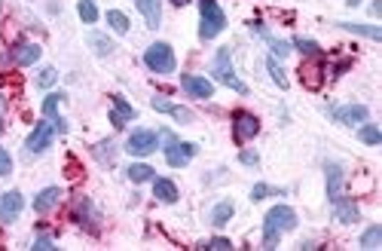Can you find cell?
Returning <instances> with one entry per match:
<instances>
[{
	"label": "cell",
	"instance_id": "obj_24",
	"mask_svg": "<svg viewBox=\"0 0 382 251\" xmlns=\"http://www.w3.org/2000/svg\"><path fill=\"white\" fill-rule=\"evenodd\" d=\"M361 248H367V251L382 248V227H379V224L370 227V230H364V236H361Z\"/></svg>",
	"mask_w": 382,
	"mask_h": 251
},
{
	"label": "cell",
	"instance_id": "obj_11",
	"mask_svg": "<svg viewBox=\"0 0 382 251\" xmlns=\"http://www.w3.org/2000/svg\"><path fill=\"white\" fill-rule=\"evenodd\" d=\"M324 77H327V71H324V62H322V58H309L306 65H300V80H303L306 89H312V92H318V89H322Z\"/></svg>",
	"mask_w": 382,
	"mask_h": 251
},
{
	"label": "cell",
	"instance_id": "obj_1",
	"mask_svg": "<svg viewBox=\"0 0 382 251\" xmlns=\"http://www.w3.org/2000/svg\"><path fill=\"white\" fill-rule=\"evenodd\" d=\"M324 175H327V199H330V205H334L336 220H343V224H355V220L361 218V212H358V205L352 203V199L346 196L343 169H339L336 163H327L324 166Z\"/></svg>",
	"mask_w": 382,
	"mask_h": 251
},
{
	"label": "cell",
	"instance_id": "obj_23",
	"mask_svg": "<svg viewBox=\"0 0 382 251\" xmlns=\"http://www.w3.org/2000/svg\"><path fill=\"white\" fill-rule=\"evenodd\" d=\"M339 28L343 31H352V34H364V37H370V40H382V31L376 25H355V22H339Z\"/></svg>",
	"mask_w": 382,
	"mask_h": 251
},
{
	"label": "cell",
	"instance_id": "obj_30",
	"mask_svg": "<svg viewBox=\"0 0 382 251\" xmlns=\"http://www.w3.org/2000/svg\"><path fill=\"white\" fill-rule=\"evenodd\" d=\"M358 138L364 144H382V132L376 126H361V132H358Z\"/></svg>",
	"mask_w": 382,
	"mask_h": 251
},
{
	"label": "cell",
	"instance_id": "obj_31",
	"mask_svg": "<svg viewBox=\"0 0 382 251\" xmlns=\"http://www.w3.org/2000/svg\"><path fill=\"white\" fill-rule=\"evenodd\" d=\"M266 71H270V74H272V80H275V83H278V86H282V89H287V77H285V71H282V65H278V62H275V58H266Z\"/></svg>",
	"mask_w": 382,
	"mask_h": 251
},
{
	"label": "cell",
	"instance_id": "obj_8",
	"mask_svg": "<svg viewBox=\"0 0 382 251\" xmlns=\"http://www.w3.org/2000/svg\"><path fill=\"white\" fill-rule=\"evenodd\" d=\"M70 218H74L83 230H89V233H98V230H101V215H98V208L92 205L86 196H80L77 203H74V212H70Z\"/></svg>",
	"mask_w": 382,
	"mask_h": 251
},
{
	"label": "cell",
	"instance_id": "obj_18",
	"mask_svg": "<svg viewBox=\"0 0 382 251\" xmlns=\"http://www.w3.org/2000/svg\"><path fill=\"white\" fill-rule=\"evenodd\" d=\"M138 13L144 16V22H147V28H159L162 22V4L159 0H135Z\"/></svg>",
	"mask_w": 382,
	"mask_h": 251
},
{
	"label": "cell",
	"instance_id": "obj_19",
	"mask_svg": "<svg viewBox=\"0 0 382 251\" xmlns=\"http://www.w3.org/2000/svg\"><path fill=\"white\" fill-rule=\"evenodd\" d=\"M150 105H153V110H159V114H171L174 119H181V123H190V119H193V114H190L187 107H178V105H171L169 98H162V95H156V98H153Z\"/></svg>",
	"mask_w": 382,
	"mask_h": 251
},
{
	"label": "cell",
	"instance_id": "obj_7",
	"mask_svg": "<svg viewBox=\"0 0 382 251\" xmlns=\"http://www.w3.org/2000/svg\"><path fill=\"white\" fill-rule=\"evenodd\" d=\"M260 135V119L254 114H248V110H235L233 114V138L235 144H245L251 141V138Z\"/></svg>",
	"mask_w": 382,
	"mask_h": 251
},
{
	"label": "cell",
	"instance_id": "obj_41",
	"mask_svg": "<svg viewBox=\"0 0 382 251\" xmlns=\"http://www.w3.org/2000/svg\"><path fill=\"white\" fill-rule=\"evenodd\" d=\"M171 4H174V6H187L190 0H171Z\"/></svg>",
	"mask_w": 382,
	"mask_h": 251
},
{
	"label": "cell",
	"instance_id": "obj_6",
	"mask_svg": "<svg viewBox=\"0 0 382 251\" xmlns=\"http://www.w3.org/2000/svg\"><path fill=\"white\" fill-rule=\"evenodd\" d=\"M162 138H165V159H169L171 169H184L196 156V150H199L190 141H178L171 132H162Z\"/></svg>",
	"mask_w": 382,
	"mask_h": 251
},
{
	"label": "cell",
	"instance_id": "obj_3",
	"mask_svg": "<svg viewBox=\"0 0 382 251\" xmlns=\"http://www.w3.org/2000/svg\"><path fill=\"white\" fill-rule=\"evenodd\" d=\"M211 74L218 83H223L226 89H233V92H239V95H248V86L239 80V74H235V68H233V55H230V49H218V55H214V65H211Z\"/></svg>",
	"mask_w": 382,
	"mask_h": 251
},
{
	"label": "cell",
	"instance_id": "obj_2",
	"mask_svg": "<svg viewBox=\"0 0 382 251\" xmlns=\"http://www.w3.org/2000/svg\"><path fill=\"white\" fill-rule=\"evenodd\" d=\"M297 227V212L287 205H275L266 212L263 218V248L272 251L278 245V239H282V233H287V230Z\"/></svg>",
	"mask_w": 382,
	"mask_h": 251
},
{
	"label": "cell",
	"instance_id": "obj_43",
	"mask_svg": "<svg viewBox=\"0 0 382 251\" xmlns=\"http://www.w3.org/2000/svg\"><path fill=\"white\" fill-rule=\"evenodd\" d=\"M0 114H4V98H0Z\"/></svg>",
	"mask_w": 382,
	"mask_h": 251
},
{
	"label": "cell",
	"instance_id": "obj_42",
	"mask_svg": "<svg viewBox=\"0 0 382 251\" xmlns=\"http://www.w3.org/2000/svg\"><path fill=\"white\" fill-rule=\"evenodd\" d=\"M346 4H349V6H358V4H361V0H346Z\"/></svg>",
	"mask_w": 382,
	"mask_h": 251
},
{
	"label": "cell",
	"instance_id": "obj_15",
	"mask_svg": "<svg viewBox=\"0 0 382 251\" xmlns=\"http://www.w3.org/2000/svg\"><path fill=\"white\" fill-rule=\"evenodd\" d=\"M61 190L58 187H46V190H40V193L34 196V212L37 215H46V212H53V208L61 203Z\"/></svg>",
	"mask_w": 382,
	"mask_h": 251
},
{
	"label": "cell",
	"instance_id": "obj_14",
	"mask_svg": "<svg viewBox=\"0 0 382 251\" xmlns=\"http://www.w3.org/2000/svg\"><path fill=\"white\" fill-rule=\"evenodd\" d=\"M181 86H184V92L193 95V98H211L214 95V83H211V80L196 77V74H184Z\"/></svg>",
	"mask_w": 382,
	"mask_h": 251
},
{
	"label": "cell",
	"instance_id": "obj_35",
	"mask_svg": "<svg viewBox=\"0 0 382 251\" xmlns=\"http://www.w3.org/2000/svg\"><path fill=\"white\" fill-rule=\"evenodd\" d=\"M199 248H205V251H230L233 242H230V239H223V236H218V239H208V242H202Z\"/></svg>",
	"mask_w": 382,
	"mask_h": 251
},
{
	"label": "cell",
	"instance_id": "obj_36",
	"mask_svg": "<svg viewBox=\"0 0 382 251\" xmlns=\"http://www.w3.org/2000/svg\"><path fill=\"white\" fill-rule=\"evenodd\" d=\"M58 80V74H55V68H43V71H40V77H37V86H53Z\"/></svg>",
	"mask_w": 382,
	"mask_h": 251
},
{
	"label": "cell",
	"instance_id": "obj_17",
	"mask_svg": "<svg viewBox=\"0 0 382 251\" xmlns=\"http://www.w3.org/2000/svg\"><path fill=\"white\" fill-rule=\"evenodd\" d=\"M129 119H135V107H132L126 98H120V95H113V110H110V123L122 129L129 123Z\"/></svg>",
	"mask_w": 382,
	"mask_h": 251
},
{
	"label": "cell",
	"instance_id": "obj_26",
	"mask_svg": "<svg viewBox=\"0 0 382 251\" xmlns=\"http://www.w3.org/2000/svg\"><path fill=\"white\" fill-rule=\"evenodd\" d=\"M126 175H129V181H135V184H144V181H150V178H153V169H150V166H144V163H135V166H129V169H126Z\"/></svg>",
	"mask_w": 382,
	"mask_h": 251
},
{
	"label": "cell",
	"instance_id": "obj_40",
	"mask_svg": "<svg viewBox=\"0 0 382 251\" xmlns=\"http://www.w3.org/2000/svg\"><path fill=\"white\" fill-rule=\"evenodd\" d=\"M349 68H352V62H349V58H346V62H339V65H336V68H334V71H330V74H334V77H339L343 71H349Z\"/></svg>",
	"mask_w": 382,
	"mask_h": 251
},
{
	"label": "cell",
	"instance_id": "obj_37",
	"mask_svg": "<svg viewBox=\"0 0 382 251\" xmlns=\"http://www.w3.org/2000/svg\"><path fill=\"white\" fill-rule=\"evenodd\" d=\"M9 172H13V159H9V154L0 147V178H6Z\"/></svg>",
	"mask_w": 382,
	"mask_h": 251
},
{
	"label": "cell",
	"instance_id": "obj_21",
	"mask_svg": "<svg viewBox=\"0 0 382 251\" xmlns=\"http://www.w3.org/2000/svg\"><path fill=\"white\" fill-rule=\"evenodd\" d=\"M153 196L159 199V203H178V187L171 184L169 178H153Z\"/></svg>",
	"mask_w": 382,
	"mask_h": 251
},
{
	"label": "cell",
	"instance_id": "obj_13",
	"mask_svg": "<svg viewBox=\"0 0 382 251\" xmlns=\"http://www.w3.org/2000/svg\"><path fill=\"white\" fill-rule=\"evenodd\" d=\"M22 208H25V199H22L18 190H9V193L0 196V220H4V224L16 220L18 215H22Z\"/></svg>",
	"mask_w": 382,
	"mask_h": 251
},
{
	"label": "cell",
	"instance_id": "obj_28",
	"mask_svg": "<svg viewBox=\"0 0 382 251\" xmlns=\"http://www.w3.org/2000/svg\"><path fill=\"white\" fill-rule=\"evenodd\" d=\"M294 46L300 49L303 55H309V58H322V55H324V53H322V46H318L315 40H306V37H297V40H294Z\"/></svg>",
	"mask_w": 382,
	"mask_h": 251
},
{
	"label": "cell",
	"instance_id": "obj_38",
	"mask_svg": "<svg viewBox=\"0 0 382 251\" xmlns=\"http://www.w3.org/2000/svg\"><path fill=\"white\" fill-rule=\"evenodd\" d=\"M31 248H34V251H53L55 245H53V239L43 233V236H37V239H34V245H31Z\"/></svg>",
	"mask_w": 382,
	"mask_h": 251
},
{
	"label": "cell",
	"instance_id": "obj_12",
	"mask_svg": "<svg viewBox=\"0 0 382 251\" xmlns=\"http://www.w3.org/2000/svg\"><path fill=\"white\" fill-rule=\"evenodd\" d=\"M330 117H334L336 123H343V126H361V123H367V107L364 105L334 107V110H330Z\"/></svg>",
	"mask_w": 382,
	"mask_h": 251
},
{
	"label": "cell",
	"instance_id": "obj_25",
	"mask_svg": "<svg viewBox=\"0 0 382 251\" xmlns=\"http://www.w3.org/2000/svg\"><path fill=\"white\" fill-rule=\"evenodd\" d=\"M92 154H95L105 166H113V163H117V150H113V144H110V141L95 144V147H92Z\"/></svg>",
	"mask_w": 382,
	"mask_h": 251
},
{
	"label": "cell",
	"instance_id": "obj_16",
	"mask_svg": "<svg viewBox=\"0 0 382 251\" xmlns=\"http://www.w3.org/2000/svg\"><path fill=\"white\" fill-rule=\"evenodd\" d=\"M40 53H43V49H40L37 43H18L13 53H9V58H13V65L28 68V65H34V62H37Z\"/></svg>",
	"mask_w": 382,
	"mask_h": 251
},
{
	"label": "cell",
	"instance_id": "obj_34",
	"mask_svg": "<svg viewBox=\"0 0 382 251\" xmlns=\"http://www.w3.org/2000/svg\"><path fill=\"white\" fill-rule=\"evenodd\" d=\"M270 43V49H272V58H285L287 53H291V43H285V40H275V37H270L266 40Z\"/></svg>",
	"mask_w": 382,
	"mask_h": 251
},
{
	"label": "cell",
	"instance_id": "obj_20",
	"mask_svg": "<svg viewBox=\"0 0 382 251\" xmlns=\"http://www.w3.org/2000/svg\"><path fill=\"white\" fill-rule=\"evenodd\" d=\"M61 98H65V95H58V92L46 95V102H43V117H49V123L55 126V132L65 135V129H68V126H65V119L58 117V102H61Z\"/></svg>",
	"mask_w": 382,
	"mask_h": 251
},
{
	"label": "cell",
	"instance_id": "obj_22",
	"mask_svg": "<svg viewBox=\"0 0 382 251\" xmlns=\"http://www.w3.org/2000/svg\"><path fill=\"white\" fill-rule=\"evenodd\" d=\"M235 215V205L230 203V199H223V203H218L211 208V224L214 227H223V224H230V218Z\"/></svg>",
	"mask_w": 382,
	"mask_h": 251
},
{
	"label": "cell",
	"instance_id": "obj_29",
	"mask_svg": "<svg viewBox=\"0 0 382 251\" xmlns=\"http://www.w3.org/2000/svg\"><path fill=\"white\" fill-rule=\"evenodd\" d=\"M77 13H80V18L86 25H92V22H98V6L92 4V0H80V6H77Z\"/></svg>",
	"mask_w": 382,
	"mask_h": 251
},
{
	"label": "cell",
	"instance_id": "obj_33",
	"mask_svg": "<svg viewBox=\"0 0 382 251\" xmlns=\"http://www.w3.org/2000/svg\"><path fill=\"white\" fill-rule=\"evenodd\" d=\"M266 196H285V190H272V187H266V184H257V187L251 190V199H254V203H260V199H266Z\"/></svg>",
	"mask_w": 382,
	"mask_h": 251
},
{
	"label": "cell",
	"instance_id": "obj_9",
	"mask_svg": "<svg viewBox=\"0 0 382 251\" xmlns=\"http://www.w3.org/2000/svg\"><path fill=\"white\" fill-rule=\"evenodd\" d=\"M156 147H159V135L150 132V129H138V132H132L129 144H126V150L132 156H150Z\"/></svg>",
	"mask_w": 382,
	"mask_h": 251
},
{
	"label": "cell",
	"instance_id": "obj_10",
	"mask_svg": "<svg viewBox=\"0 0 382 251\" xmlns=\"http://www.w3.org/2000/svg\"><path fill=\"white\" fill-rule=\"evenodd\" d=\"M53 138H55V126L49 123H37L34 126V132L28 135V141H25V147H28V154H43V150L53 144Z\"/></svg>",
	"mask_w": 382,
	"mask_h": 251
},
{
	"label": "cell",
	"instance_id": "obj_4",
	"mask_svg": "<svg viewBox=\"0 0 382 251\" xmlns=\"http://www.w3.org/2000/svg\"><path fill=\"white\" fill-rule=\"evenodd\" d=\"M199 18H202V25H199L202 40H214L226 28V16L218 6V0H199Z\"/></svg>",
	"mask_w": 382,
	"mask_h": 251
},
{
	"label": "cell",
	"instance_id": "obj_27",
	"mask_svg": "<svg viewBox=\"0 0 382 251\" xmlns=\"http://www.w3.org/2000/svg\"><path fill=\"white\" fill-rule=\"evenodd\" d=\"M107 25L117 34H129V18H126V13H120V9H110L107 13Z\"/></svg>",
	"mask_w": 382,
	"mask_h": 251
},
{
	"label": "cell",
	"instance_id": "obj_32",
	"mask_svg": "<svg viewBox=\"0 0 382 251\" xmlns=\"http://www.w3.org/2000/svg\"><path fill=\"white\" fill-rule=\"evenodd\" d=\"M89 43L95 46L98 55H110V53H113V43H110L107 37H101V34H89Z\"/></svg>",
	"mask_w": 382,
	"mask_h": 251
},
{
	"label": "cell",
	"instance_id": "obj_39",
	"mask_svg": "<svg viewBox=\"0 0 382 251\" xmlns=\"http://www.w3.org/2000/svg\"><path fill=\"white\" fill-rule=\"evenodd\" d=\"M239 159H242L245 166H260V156L251 154V150H242V156H239Z\"/></svg>",
	"mask_w": 382,
	"mask_h": 251
},
{
	"label": "cell",
	"instance_id": "obj_5",
	"mask_svg": "<svg viewBox=\"0 0 382 251\" xmlns=\"http://www.w3.org/2000/svg\"><path fill=\"white\" fill-rule=\"evenodd\" d=\"M144 65L150 68L153 74H171L174 71V49L169 43H153L147 46V53H144Z\"/></svg>",
	"mask_w": 382,
	"mask_h": 251
}]
</instances>
